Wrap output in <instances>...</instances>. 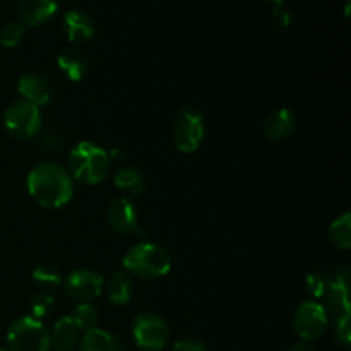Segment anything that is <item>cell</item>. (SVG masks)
<instances>
[{"mask_svg": "<svg viewBox=\"0 0 351 351\" xmlns=\"http://www.w3.org/2000/svg\"><path fill=\"white\" fill-rule=\"evenodd\" d=\"M27 192L47 209H58L69 204L74 195V184L67 168L58 163H40L27 175Z\"/></svg>", "mask_w": 351, "mask_h": 351, "instance_id": "1", "label": "cell"}, {"mask_svg": "<svg viewBox=\"0 0 351 351\" xmlns=\"http://www.w3.org/2000/svg\"><path fill=\"white\" fill-rule=\"evenodd\" d=\"M110 158L103 147L82 141L69 153L67 171L71 178L84 185H96L108 177Z\"/></svg>", "mask_w": 351, "mask_h": 351, "instance_id": "2", "label": "cell"}, {"mask_svg": "<svg viewBox=\"0 0 351 351\" xmlns=\"http://www.w3.org/2000/svg\"><path fill=\"white\" fill-rule=\"evenodd\" d=\"M122 267L127 274L143 278V280H158L170 273V254L156 243L144 242L134 245L123 256Z\"/></svg>", "mask_w": 351, "mask_h": 351, "instance_id": "3", "label": "cell"}, {"mask_svg": "<svg viewBox=\"0 0 351 351\" xmlns=\"http://www.w3.org/2000/svg\"><path fill=\"white\" fill-rule=\"evenodd\" d=\"M10 351H50V335L43 322L31 315L16 319L7 331Z\"/></svg>", "mask_w": 351, "mask_h": 351, "instance_id": "4", "label": "cell"}, {"mask_svg": "<svg viewBox=\"0 0 351 351\" xmlns=\"http://www.w3.org/2000/svg\"><path fill=\"white\" fill-rule=\"evenodd\" d=\"M41 113L40 108L31 103L19 101L12 103L3 113V125L7 132L19 141H29L36 137L41 130Z\"/></svg>", "mask_w": 351, "mask_h": 351, "instance_id": "5", "label": "cell"}, {"mask_svg": "<svg viewBox=\"0 0 351 351\" xmlns=\"http://www.w3.org/2000/svg\"><path fill=\"white\" fill-rule=\"evenodd\" d=\"M204 117L199 110L185 106L173 122V143L182 153H195L204 139Z\"/></svg>", "mask_w": 351, "mask_h": 351, "instance_id": "6", "label": "cell"}, {"mask_svg": "<svg viewBox=\"0 0 351 351\" xmlns=\"http://www.w3.org/2000/svg\"><path fill=\"white\" fill-rule=\"evenodd\" d=\"M132 336L136 345L144 351H160L170 341V329L154 312H144L134 319Z\"/></svg>", "mask_w": 351, "mask_h": 351, "instance_id": "7", "label": "cell"}, {"mask_svg": "<svg viewBox=\"0 0 351 351\" xmlns=\"http://www.w3.org/2000/svg\"><path fill=\"white\" fill-rule=\"evenodd\" d=\"M329 326L328 312L321 305V302L308 300L297 307L293 315L295 332L300 336L304 341H314L319 339L326 332Z\"/></svg>", "mask_w": 351, "mask_h": 351, "instance_id": "8", "label": "cell"}, {"mask_svg": "<svg viewBox=\"0 0 351 351\" xmlns=\"http://www.w3.org/2000/svg\"><path fill=\"white\" fill-rule=\"evenodd\" d=\"M62 283L64 293L77 304L96 300L103 291V278L93 269L72 271Z\"/></svg>", "mask_w": 351, "mask_h": 351, "instance_id": "9", "label": "cell"}, {"mask_svg": "<svg viewBox=\"0 0 351 351\" xmlns=\"http://www.w3.org/2000/svg\"><path fill=\"white\" fill-rule=\"evenodd\" d=\"M106 221L119 235H146V232L139 226L136 208L127 197H117L110 202L106 208Z\"/></svg>", "mask_w": 351, "mask_h": 351, "instance_id": "10", "label": "cell"}, {"mask_svg": "<svg viewBox=\"0 0 351 351\" xmlns=\"http://www.w3.org/2000/svg\"><path fill=\"white\" fill-rule=\"evenodd\" d=\"M17 93L21 95L23 101L31 103L34 106H45L51 99V86L48 84L47 77L36 72L23 74L17 81Z\"/></svg>", "mask_w": 351, "mask_h": 351, "instance_id": "11", "label": "cell"}, {"mask_svg": "<svg viewBox=\"0 0 351 351\" xmlns=\"http://www.w3.org/2000/svg\"><path fill=\"white\" fill-rule=\"evenodd\" d=\"M58 3L55 0H21L17 14L23 26H41L57 14Z\"/></svg>", "mask_w": 351, "mask_h": 351, "instance_id": "12", "label": "cell"}, {"mask_svg": "<svg viewBox=\"0 0 351 351\" xmlns=\"http://www.w3.org/2000/svg\"><path fill=\"white\" fill-rule=\"evenodd\" d=\"M297 127V115L290 108H278L264 122V136L273 143H283L293 134Z\"/></svg>", "mask_w": 351, "mask_h": 351, "instance_id": "13", "label": "cell"}, {"mask_svg": "<svg viewBox=\"0 0 351 351\" xmlns=\"http://www.w3.org/2000/svg\"><path fill=\"white\" fill-rule=\"evenodd\" d=\"M65 34L74 43H86L95 36V21L81 10H69L64 16Z\"/></svg>", "mask_w": 351, "mask_h": 351, "instance_id": "14", "label": "cell"}, {"mask_svg": "<svg viewBox=\"0 0 351 351\" xmlns=\"http://www.w3.org/2000/svg\"><path fill=\"white\" fill-rule=\"evenodd\" d=\"M57 62L60 71L64 72L71 81L77 82L88 74L89 57L86 55L84 50H81V48L77 47L67 48V50H64L60 55H58Z\"/></svg>", "mask_w": 351, "mask_h": 351, "instance_id": "15", "label": "cell"}, {"mask_svg": "<svg viewBox=\"0 0 351 351\" xmlns=\"http://www.w3.org/2000/svg\"><path fill=\"white\" fill-rule=\"evenodd\" d=\"M79 332L81 329L74 322L71 315L60 317L53 326V331L50 336V345L57 351H69L74 348L79 341Z\"/></svg>", "mask_w": 351, "mask_h": 351, "instance_id": "16", "label": "cell"}, {"mask_svg": "<svg viewBox=\"0 0 351 351\" xmlns=\"http://www.w3.org/2000/svg\"><path fill=\"white\" fill-rule=\"evenodd\" d=\"M81 351H123L122 343L119 338L108 331L93 328L89 331H84V336L81 339Z\"/></svg>", "mask_w": 351, "mask_h": 351, "instance_id": "17", "label": "cell"}, {"mask_svg": "<svg viewBox=\"0 0 351 351\" xmlns=\"http://www.w3.org/2000/svg\"><path fill=\"white\" fill-rule=\"evenodd\" d=\"M322 307L328 312V317H331L332 321L343 317H350V295L348 290L338 287V285L332 281V287L329 288V291L326 293V297L322 298Z\"/></svg>", "mask_w": 351, "mask_h": 351, "instance_id": "18", "label": "cell"}, {"mask_svg": "<svg viewBox=\"0 0 351 351\" xmlns=\"http://www.w3.org/2000/svg\"><path fill=\"white\" fill-rule=\"evenodd\" d=\"M134 288L130 276L125 271H113L106 281V295L115 305H125L132 298Z\"/></svg>", "mask_w": 351, "mask_h": 351, "instance_id": "19", "label": "cell"}, {"mask_svg": "<svg viewBox=\"0 0 351 351\" xmlns=\"http://www.w3.org/2000/svg\"><path fill=\"white\" fill-rule=\"evenodd\" d=\"M113 184L127 195V199L139 197L144 191V185H146L143 175L136 168L130 167H120L113 175Z\"/></svg>", "mask_w": 351, "mask_h": 351, "instance_id": "20", "label": "cell"}, {"mask_svg": "<svg viewBox=\"0 0 351 351\" xmlns=\"http://www.w3.org/2000/svg\"><path fill=\"white\" fill-rule=\"evenodd\" d=\"M329 240L335 243L336 249L339 250H350L351 249V215L345 213L329 226Z\"/></svg>", "mask_w": 351, "mask_h": 351, "instance_id": "21", "label": "cell"}, {"mask_svg": "<svg viewBox=\"0 0 351 351\" xmlns=\"http://www.w3.org/2000/svg\"><path fill=\"white\" fill-rule=\"evenodd\" d=\"M331 287L332 278L328 276L326 273H321V271L308 273L307 278H305V290H307V293L311 295L315 302L322 300Z\"/></svg>", "mask_w": 351, "mask_h": 351, "instance_id": "22", "label": "cell"}, {"mask_svg": "<svg viewBox=\"0 0 351 351\" xmlns=\"http://www.w3.org/2000/svg\"><path fill=\"white\" fill-rule=\"evenodd\" d=\"M74 319V322L77 324V328L81 331H89V329L96 328L98 324V308L91 304V302H86V304H77L74 308V314L71 315Z\"/></svg>", "mask_w": 351, "mask_h": 351, "instance_id": "23", "label": "cell"}, {"mask_svg": "<svg viewBox=\"0 0 351 351\" xmlns=\"http://www.w3.org/2000/svg\"><path fill=\"white\" fill-rule=\"evenodd\" d=\"M53 307H55L53 295L47 293V291H36L29 300L31 317L36 319V321H41V319H45L47 315H50L51 311H53Z\"/></svg>", "mask_w": 351, "mask_h": 351, "instance_id": "24", "label": "cell"}, {"mask_svg": "<svg viewBox=\"0 0 351 351\" xmlns=\"http://www.w3.org/2000/svg\"><path fill=\"white\" fill-rule=\"evenodd\" d=\"M33 280L38 281L40 285H45V287H58L64 281V276H62V271L58 269L55 264H40V266L34 267L33 271Z\"/></svg>", "mask_w": 351, "mask_h": 351, "instance_id": "25", "label": "cell"}, {"mask_svg": "<svg viewBox=\"0 0 351 351\" xmlns=\"http://www.w3.org/2000/svg\"><path fill=\"white\" fill-rule=\"evenodd\" d=\"M24 36V26L19 21H10L0 27V45L5 48H14L21 43Z\"/></svg>", "mask_w": 351, "mask_h": 351, "instance_id": "26", "label": "cell"}, {"mask_svg": "<svg viewBox=\"0 0 351 351\" xmlns=\"http://www.w3.org/2000/svg\"><path fill=\"white\" fill-rule=\"evenodd\" d=\"M332 332H335V338L338 339L343 346H350L351 343L350 317H343V319H336V321H332Z\"/></svg>", "mask_w": 351, "mask_h": 351, "instance_id": "27", "label": "cell"}, {"mask_svg": "<svg viewBox=\"0 0 351 351\" xmlns=\"http://www.w3.org/2000/svg\"><path fill=\"white\" fill-rule=\"evenodd\" d=\"M173 351H206V345L199 338L187 336V338H182L175 343Z\"/></svg>", "mask_w": 351, "mask_h": 351, "instance_id": "28", "label": "cell"}, {"mask_svg": "<svg viewBox=\"0 0 351 351\" xmlns=\"http://www.w3.org/2000/svg\"><path fill=\"white\" fill-rule=\"evenodd\" d=\"M271 16H273V21L276 23V26H280V27L290 26L291 14H290V10L283 5V3H276V5L273 7V12H271Z\"/></svg>", "mask_w": 351, "mask_h": 351, "instance_id": "29", "label": "cell"}, {"mask_svg": "<svg viewBox=\"0 0 351 351\" xmlns=\"http://www.w3.org/2000/svg\"><path fill=\"white\" fill-rule=\"evenodd\" d=\"M64 144H65V136L62 132H58V130H48V132L43 136V146L47 147V149L57 151L60 149Z\"/></svg>", "mask_w": 351, "mask_h": 351, "instance_id": "30", "label": "cell"}, {"mask_svg": "<svg viewBox=\"0 0 351 351\" xmlns=\"http://www.w3.org/2000/svg\"><path fill=\"white\" fill-rule=\"evenodd\" d=\"M338 287L345 288V290L350 291V269L346 266H339L338 269L335 271V278H332Z\"/></svg>", "mask_w": 351, "mask_h": 351, "instance_id": "31", "label": "cell"}, {"mask_svg": "<svg viewBox=\"0 0 351 351\" xmlns=\"http://www.w3.org/2000/svg\"><path fill=\"white\" fill-rule=\"evenodd\" d=\"M288 351H315V350L311 343L298 341V343H295V345H291L290 348H288Z\"/></svg>", "mask_w": 351, "mask_h": 351, "instance_id": "32", "label": "cell"}, {"mask_svg": "<svg viewBox=\"0 0 351 351\" xmlns=\"http://www.w3.org/2000/svg\"><path fill=\"white\" fill-rule=\"evenodd\" d=\"M266 2H271V3H274V5H276V3H283L285 0H266Z\"/></svg>", "mask_w": 351, "mask_h": 351, "instance_id": "33", "label": "cell"}, {"mask_svg": "<svg viewBox=\"0 0 351 351\" xmlns=\"http://www.w3.org/2000/svg\"><path fill=\"white\" fill-rule=\"evenodd\" d=\"M0 351H5V350H2V348H0Z\"/></svg>", "mask_w": 351, "mask_h": 351, "instance_id": "34", "label": "cell"}]
</instances>
